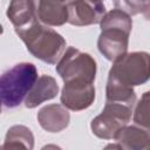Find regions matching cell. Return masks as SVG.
I'll list each match as a JSON object with an SVG mask.
<instances>
[{
	"instance_id": "3957f363",
	"label": "cell",
	"mask_w": 150,
	"mask_h": 150,
	"mask_svg": "<svg viewBox=\"0 0 150 150\" xmlns=\"http://www.w3.org/2000/svg\"><path fill=\"white\" fill-rule=\"evenodd\" d=\"M108 76L132 88L144 84L150 80V54L146 52L127 53L112 63Z\"/></svg>"
},
{
	"instance_id": "ba28073f",
	"label": "cell",
	"mask_w": 150,
	"mask_h": 150,
	"mask_svg": "<svg viewBox=\"0 0 150 150\" xmlns=\"http://www.w3.org/2000/svg\"><path fill=\"white\" fill-rule=\"evenodd\" d=\"M105 13L103 2L96 0H74L68 4V23L73 26L100 23Z\"/></svg>"
},
{
	"instance_id": "ffe728a7",
	"label": "cell",
	"mask_w": 150,
	"mask_h": 150,
	"mask_svg": "<svg viewBox=\"0 0 150 150\" xmlns=\"http://www.w3.org/2000/svg\"><path fill=\"white\" fill-rule=\"evenodd\" d=\"M96 1H100V2H103L104 0H96Z\"/></svg>"
},
{
	"instance_id": "7c38bea8",
	"label": "cell",
	"mask_w": 150,
	"mask_h": 150,
	"mask_svg": "<svg viewBox=\"0 0 150 150\" xmlns=\"http://www.w3.org/2000/svg\"><path fill=\"white\" fill-rule=\"evenodd\" d=\"M59 94V84L53 76L41 75L32 87L30 91L25 98L26 108L33 109L41 103L49 101Z\"/></svg>"
},
{
	"instance_id": "d6986e66",
	"label": "cell",
	"mask_w": 150,
	"mask_h": 150,
	"mask_svg": "<svg viewBox=\"0 0 150 150\" xmlns=\"http://www.w3.org/2000/svg\"><path fill=\"white\" fill-rule=\"evenodd\" d=\"M67 4H69V2H71V1H74V0H64Z\"/></svg>"
},
{
	"instance_id": "7a4b0ae2",
	"label": "cell",
	"mask_w": 150,
	"mask_h": 150,
	"mask_svg": "<svg viewBox=\"0 0 150 150\" xmlns=\"http://www.w3.org/2000/svg\"><path fill=\"white\" fill-rule=\"evenodd\" d=\"M38 80V69L33 63L21 62L6 70L0 79V97L5 108H16L25 101Z\"/></svg>"
},
{
	"instance_id": "ac0fdd59",
	"label": "cell",
	"mask_w": 150,
	"mask_h": 150,
	"mask_svg": "<svg viewBox=\"0 0 150 150\" xmlns=\"http://www.w3.org/2000/svg\"><path fill=\"white\" fill-rule=\"evenodd\" d=\"M142 14H143V16H144L146 20H150V0H149L148 4L145 5V7H144Z\"/></svg>"
},
{
	"instance_id": "4fadbf2b",
	"label": "cell",
	"mask_w": 150,
	"mask_h": 150,
	"mask_svg": "<svg viewBox=\"0 0 150 150\" xmlns=\"http://www.w3.org/2000/svg\"><path fill=\"white\" fill-rule=\"evenodd\" d=\"M7 18L15 28L28 26L35 21L34 6L32 0H11L7 8Z\"/></svg>"
},
{
	"instance_id": "9c48e42d",
	"label": "cell",
	"mask_w": 150,
	"mask_h": 150,
	"mask_svg": "<svg viewBox=\"0 0 150 150\" xmlns=\"http://www.w3.org/2000/svg\"><path fill=\"white\" fill-rule=\"evenodd\" d=\"M35 19L46 26L56 27L68 22V4L64 0H32Z\"/></svg>"
},
{
	"instance_id": "52a82bcc",
	"label": "cell",
	"mask_w": 150,
	"mask_h": 150,
	"mask_svg": "<svg viewBox=\"0 0 150 150\" xmlns=\"http://www.w3.org/2000/svg\"><path fill=\"white\" fill-rule=\"evenodd\" d=\"M130 32L131 30L121 27L101 28V34L97 40L100 53L111 62L125 55L128 52Z\"/></svg>"
},
{
	"instance_id": "5b68a950",
	"label": "cell",
	"mask_w": 150,
	"mask_h": 150,
	"mask_svg": "<svg viewBox=\"0 0 150 150\" xmlns=\"http://www.w3.org/2000/svg\"><path fill=\"white\" fill-rule=\"evenodd\" d=\"M56 73L63 82L73 80H86L94 82L96 77V61L88 54L77 48L68 47L56 63Z\"/></svg>"
},
{
	"instance_id": "6da1fadb",
	"label": "cell",
	"mask_w": 150,
	"mask_h": 150,
	"mask_svg": "<svg viewBox=\"0 0 150 150\" xmlns=\"http://www.w3.org/2000/svg\"><path fill=\"white\" fill-rule=\"evenodd\" d=\"M15 33L26 45L27 50L46 63H57L66 50V40L63 36L38 20L28 26L15 28Z\"/></svg>"
},
{
	"instance_id": "9a60e30c",
	"label": "cell",
	"mask_w": 150,
	"mask_h": 150,
	"mask_svg": "<svg viewBox=\"0 0 150 150\" xmlns=\"http://www.w3.org/2000/svg\"><path fill=\"white\" fill-rule=\"evenodd\" d=\"M105 97L108 102H120L135 105L136 94L132 87L125 86L111 76H108L105 87Z\"/></svg>"
},
{
	"instance_id": "5bb4252c",
	"label": "cell",
	"mask_w": 150,
	"mask_h": 150,
	"mask_svg": "<svg viewBox=\"0 0 150 150\" xmlns=\"http://www.w3.org/2000/svg\"><path fill=\"white\" fill-rule=\"evenodd\" d=\"M23 148L32 150L34 148V136L29 128L25 125H13L8 129L2 149Z\"/></svg>"
},
{
	"instance_id": "e0dca14e",
	"label": "cell",
	"mask_w": 150,
	"mask_h": 150,
	"mask_svg": "<svg viewBox=\"0 0 150 150\" xmlns=\"http://www.w3.org/2000/svg\"><path fill=\"white\" fill-rule=\"evenodd\" d=\"M148 1L149 0H115V6L129 15H136L143 12Z\"/></svg>"
},
{
	"instance_id": "8fae6325",
	"label": "cell",
	"mask_w": 150,
	"mask_h": 150,
	"mask_svg": "<svg viewBox=\"0 0 150 150\" xmlns=\"http://www.w3.org/2000/svg\"><path fill=\"white\" fill-rule=\"evenodd\" d=\"M115 142L121 149L128 150H149L150 149V129L137 125H125L115 136Z\"/></svg>"
},
{
	"instance_id": "2e32d148",
	"label": "cell",
	"mask_w": 150,
	"mask_h": 150,
	"mask_svg": "<svg viewBox=\"0 0 150 150\" xmlns=\"http://www.w3.org/2000/svg\"><path fill=\"white\" fill-rule=\"evenodd\" d=\"M134 122L145 129H150V90L145 91L134 109Z\"/></svg>"
},
{
	"instance_id": "277c9868",
	"label": "cell",
	"mask_w": 150,
	"mask_h": 150,
	"mask_svg": "<svg viewBox=\"0 0 150 150\" xmlns=\"http://www.w3.org/2000/svg\"><path fill=\"white\" fill-rule=\"evenodd\" d=\"M132 109L134 105L127 103L107 101L102 112L90 123L93 134L102 139H114L116 134L130 122Z\"/></svg>"
},
{
	"instance_id": "30bf717a",
	"label": "cell",
	"mask_w": 150,
	"mask_h": 150,
	"mask_svg": "<svg viewBox=\"0 0 150 150\" xmlns=\"http://www.w3.org/2000/svg\"><path fill=\"white\" fill-rule=\"evenodd\" d=\"M69 109L63 104H48L38 112V122L42 129L48 132H60L66 129L70 122Z\"/></svg>"
},
{
	"instance_id": "8992f818",
	"label": "cell",
	"mask_w": 150,
	"mask_h": 150,
	"mask_svg": "<svg viewBox=\"0 0 150 150\" xmlns=\"http://www.w3.org/2000/svg\"><path fill=\"white\" fill-rule=\"evenodd\" d=\"M95 100L94 82L73 80L64 82L61 91V103L69 110L80 111L89 108Z\"/></svg>"
}]
</instances>
